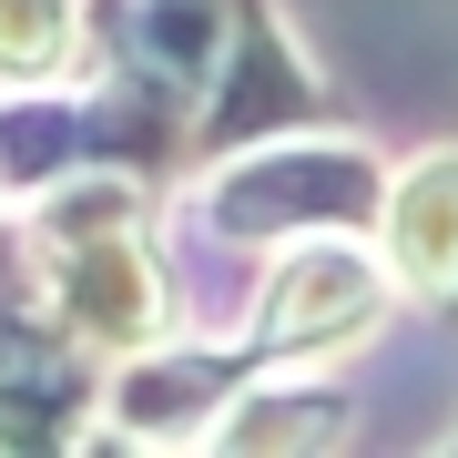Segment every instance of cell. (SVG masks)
<instances>
[{
  "instance_id": "1",
  "label": "cell",
  "mask_w": 458,
  "mask_h": 458,
  "mask_svg": "<svg viewBox=\"0 0 458 458\" xmlns=\"http://www.w3.org/2000/svg\"><path fill=\"white\" fill-rule=\"evenodd\" d=\"M377 183H387V164L357 143V132H306V143H245L225 153V164H194V245L214 255H245L265 265L276 245H295V234H367L377 225Z\"/></svg>"
},
{
  "instance_id": "5",
  "label": "cell",
  "mask_w": 458,
  "mask_h": 458,
  "mask_svg": "<svg viewBox=\"0 0 458 458\" xmlns=\"http://www.w3.org/2000/svg\"><path fill=\"white\" fill-rule=\"evenodd\" d=\"M346 428H357L346 387H327V377H306V367H255L245 387L214 408L204 438L214 448H346Z\"/></svg>"
},
{
  "instance_id": "6",
  "label": "cell",
  "mask_w": 458,
  "mask_h": 458,
  "mask_svg": "<svg viewBox=\"0 0 458 458\" xmlns=\"http://www.w3.org/2000/svg\"><path fill=\"white\" fill-rule=\"evenodd\" d=\"M82 164V82L62 92H0V194L31 204L41 183Z\"/></svg>"
},
{
  "instance_id": "2",
  "label": "cell",
  "mask_w": 458,
  "mask_h": 458,
  "mask_svg": "<svg viewBox=\"0 0 458 458\" xmlns=\"http://www.w3.org/2000/svg\"><path fill=\"white\" fill-rule=\"evenodd\" d=\"M387 265H377L367 234H295L255 265V295H245V346L255 367H327L346 346L377 336V316H387Z\"/></svg>"
},
{
  "instance_id": "3",
  "label": "cell",
  "mask_w": 458,
  "mask_h": 458,
  "mask_svg": "<svg viewBox=\"0 0 458 458\" xmlns=\"http://www.w3.org/2000/svg\"><path fill=\"white\" fill-rule=\"evenodd\" d=\"M327 123H336V92L306 72L285 11L276 0H234L225 51H214V72H204V102H194V123H183V174L225 164V153H245V143H276V132H327Z\"/></svg>"
},
{
  "instance_id": "7",
  "label": "cell",
  "mask_w": 458,
  "mask_h": 458,
  "mask_svg": "<svg viewBox=\"0 0 458 458\" xmlns=\"http://www.w3.org/2000/svg\"><path fill=\"white\" fill-rule=\"evenodd\" d=\"M82 82V0H0V92Z\"/></svg>"
},
{
  "instance_id": "4",
  "label": "cell",
  "mask_w": 458,
  "mask_h": 458,
  "mask_svg": "<svg viewBox=\"0 0 458 458\" xmlns=\"http://www.w3.org/2000/svg\"><path fill=\"white\" fill-rule=\"evenodd\" d=\"M367 234H377V265H387V295H408L418 316L458 327V143L377 183Z\"/></svg>"
}]
</instances>
